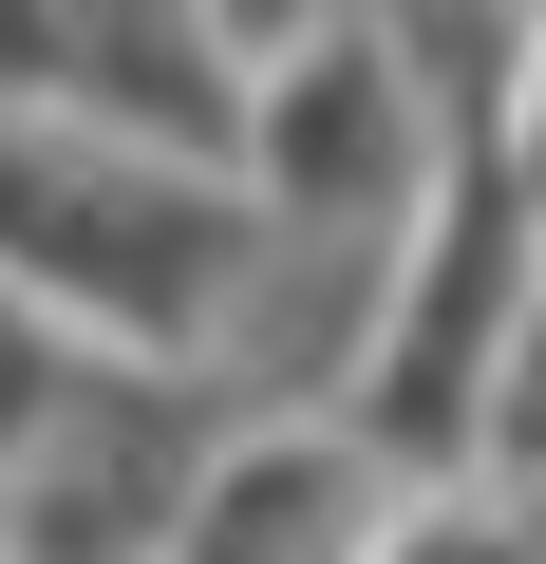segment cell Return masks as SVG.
<instances>
[{
    "label": "cell",
    "instance_id": "6da1fadb",
    "mask_svg": "<svg viewBox=\"0 0 546 564\" xmlns=\"http://www.w3.org/2000/svg\"><path fill=\"white\" fill-rule=\"evenodd\" d=\"M245 207L170 188V170H114V151H57V132H0V282L20 302H76V321H132V339H226L245 302Z\"/></svg>",
    "mask_w": 546,
    "mask_h": 564
},
{
    "label": "cell",
    "instance_id": "7a4b0ae2",
    "mask_svg": "<svg viewBox=\"0 0 546 564\" xmlns=\"http://www.w3.org/2000/svg\"><path fill=\"white\" fill-rule=\"evenodd\" d=\"M189 489H207V395L170 377H76L57 433L0 489V545L20 564H170L189 545Z\"/></svg>",
    "mask_w": 546,
    "mask_h": 564
},
{
    "label": "cell",
    "instance_id": "3957f363",
    "mask_svg": "<svg viewBox=\"0 0 546 564\" xmlns=\"http://www.w3.org/2000/svg\"><path fill=\"white\" fill-rule=\"evenodd\" d=\"M396 170H415V76L377 39H321L264 95V188H283V226H377Z\"/></svg>",
    "mask_w": 546,
    "mask_h": 564
},
{
    "label": "cell",
    "instance_id": "277c9868",
    "mask_svg": "<svg viewBox=\"0 0 546 564\" xmlns=\"http://www.w3.org/2000/svg\"><path fill=\"white\" fill-rule=\"evenodd\" d=\"M396 527H377V470L340 452V433H245L207 489H189V545L170 564H377Z\"/></svg>",
    "mask_w": 546,
    "mask_h": 564
},
{
    "label": "cell",
    "instance_id": "5b68a950",
    "mask_svg": "<svg viewBox=\"0 0 546 564\" xmlns=\"http://www.w3.org/2000/svg\"><path fill=\"white\" fill-rule=\"evenodd\" d=\"M377 564H546V527H527V508H452V545H433V527H396Z\"/></svg>",
    "mask_w": 546,
    "mask_h": 564
},
{
    "label": "cell",
    "instance_id": "8992f818",
    "mask_svg": "<svg viewBox=\"0 0 546 564\" xmlns=\"http://www.w3.org/2000/svg\"><path fill=\"white\" fill-rule=\"evenodd\" d=\"M490 377H508V395H490V433H508V452H527V470H546V302H527V321H508V358H490Z\"/></svg>",
    "mask_w": 546,
    "mask_h": 564
}]
</instances>
